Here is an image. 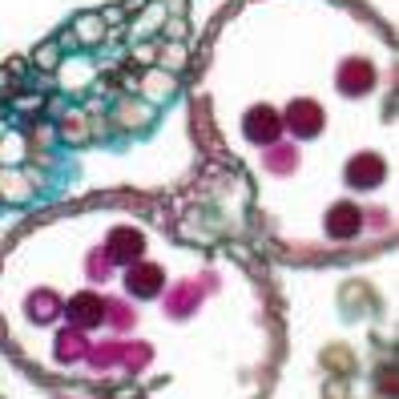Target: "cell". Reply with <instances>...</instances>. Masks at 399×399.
I'll return each instance as SVG.
<instances>
[{
	"label": "cell",
	"mask_w": 399,
	"mask_h": 399,
	"mask_svg": "<svg viewBox=\"0 0 399 399\" xmlns=\"http://www.w3.org/2000/svg\"><path fill=\"white\" fill-rule=\"evenodd\" d=\"M69 315L77 319V323L93 327V323H101L105 306H101V299H97V295H77V299H69Z\"/></svg>",
	"instance_id": "cell-8"
},
{
	"label": "cell",
	"mask_w": 399,
	"mask_h": 399,
	"mask_svg": "<svg viewBox=\"0 0 399 399\" xmlns=\"http://www.w3.org/2000/svg\"><path fill=\"white\" fill-rule=\"evenodd\" d=\"M375 85V69L367 65V61H343V69H339V89L347 97H359L367 93Z\"/></svg>",
	"instance_id": "cell-6"
},
{
	"label": "cell",
	"mask_w": 399,
	"mask_h": 399,
	"mask_svg": "<svg viewBox=\"0 0 399 399\" xmlns=\"http://www.w3.org/2000/svg\"><path fill=\"white\" fill-rule=\"evenodd\" d=\"M101 21H109V24H125V8H121V4H109V8L101 12Z\"/></svg>",
	"instance_id": "cell-13"
},
{
	"label": "cell",
	"mask_w": 399,
	"mask_h": 399,
	"mask_svg": "<svg viewBox=\"0 0 399 399\" xmlns=\"http://www.w3.org/2000/svg\"><path fill=\"white\" fill-rule=\"evenodd\" d=\"M282 129V118L270 109V105H254L246 113V138L250 141H275Z\"/></svg>",
	"instance_id": "cell-5"
},
{
	"label": "cell",
	"mask_w": 399,
	"mask_h": 399,
	"mask_svg": "<svg viewBox=\"0 0 399 399\" xmlns=\"http://www.w3.org/2000/svg\"><path fill=\"white\" fill-rule=\"evenodd\" d=\"M359 226H363V214H359V206H351V202H335L327 214V234L331 238H355L359 234Z\"/></svg>",
	"instance_id": "cell-4"
},
{
	"label": "cell",
	"mask_w": 399,
	"mask_h": 399,
	"mask_svg": "<svg viewBox=\"0 0 399 399\" xmlns=\"http://www.w3.org/2000/svg\"><path fill=\"white\" fill-rule=\"evenodd\" d=\"M109 254L118 262H138L141 259V234L138 230H125V226L113 230V234H109Z\"/></svg>",
	"instance_id": "cell-7"
},
{
	"label": "cell",
	"mask_w": 399,
	"mask_h": 399,
	"mask_svg": "<svg viewBox=\"0 0 399 399\" xmlns=\"http://www.w3.org/2000/svg\"><path fill=\"white\" fill-rule=\"evenodd\" d=\"M125 286H129L133 299H154V295H162V286H165V270L154 266V262H129Z\"/></svg>",
	"instance_id": "cell-1"
},
{
	"label": "cell",
	"mask_w": 399,
	"mask_h": 399,
	"mask_svg": "<svg viewBox=\"0 0 399 399\" xmlns=\"http://www.w3.org/2000/svg\"><path fill=\"white\" fill-rule=\"evenodd\" d=\"M57 61H61L57 45H41V48H37V65H41V69H57Z\"/></svg>",
	"instance_id": "cell-10"
},
{
	"label": "cell",
	"mask_w": 399,
	"mask_h": 399,
	"mask_svg": "<svg viewBox=\"0 0 399 399\" xmlns=\"http://www.w3.org/2000/svg\"><path fill=\"white\" fill-rule=\"evenodd\" d=\"M169 37H174V41H182V37H186V24H182V21H169Z\"/></svg>",
	"instance_id": "cell-14"
},
{
	"label": "cell",
	"mask_w": 399,
	"mask_h": 399,
	"mask_svg": "<svg viewBox=\"0 0 399 399\" xmlns=\"http://www.w3.org/2000/svg\"><path fill=\"white\" fill-rule=\"evenodd\" d=\"M77 33H81V41L89 45V41H97V37L105 33V21H101V17H93V12H85V17L77 21Z\"/></svg>",
	"instance_id": "cell-9"
},
{
	"label": "cell",
	"mask_w": 399,
	"mask_h": 399,
	"mask_svg": "<svg viewBox=\"0 0 399 399\" xmlns=\"http://www.w3.org/2000/svg\"><path fill=\"white\" fill-rule=\"evenodd\" d=\"M165 61H169L174 69H182V65H186V48H182V41H174V45L165 48Z\"/></svg>",
	"instance_id": "cell-11"
},
{
	"label": "cell",
	"mask_w": 399,
	"mask_h": 399,
	"mask_svg": "<svg viewBox=\"0 0 399 399\" xmlns=\"http://www.w3.org/2000/svg\"><path fill=\"white\" fill-rule=\"evenodd\" d=\"M154 57H158V45H138L133 48V61H138V65H149Z\"/></svg>",
	"instance_id": "cell-12"
},
{
	"label": "cell",
	"mask_w": 399,
	"mask_h": 399,
	"mask_svg": "<svg viewBox=\"0 0 399 399\" xmlns=\"http://www.w3.org/2000/svg\"><path fill=\"white\" fill-rule=\"evenodd\" d=\"M383 174H387L383 158H375V154H359V158H351V162H347V186L371 189V186H379V182H383Z\"/></svg>",
	"instance_id": "cell-3"
},
{
	"label": "cell",
	"mask_w": 399,
	"mask_h": 399,
	"mask_svg": "<svg viewBox=\"0 0 399 399\" xmlns=\"http://www.w3.org/2000/svg\"><path fill=\"white\" fill-rule=\"evenodd\" d=\"M323 109H319V101H290V109H286V125L295 129V138H319L323 133Z\"/></svg>",
	"instance_id": "cell-2"
}]
</instances>
